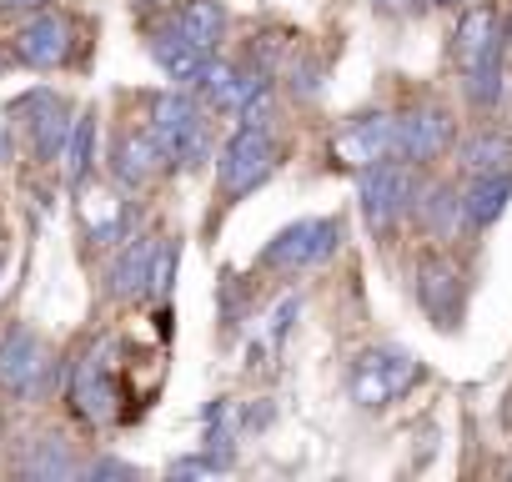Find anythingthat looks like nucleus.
<instances>
[{
  "mask_svg": "<svg viewBox=\"0 0 512 482\" xmlns=\"http://www.w3.org/2000/svg\"><path fill=\"white\" fill-rule=\"evenodd\" d=\"M272 166H277V146H272L267 126H241L216 161V181L226 196H246L272 176Z\"/></svg>",
  "mask_w": 512,
  "mask_h": 482,
  "instance_id": "20e7f679",
  "label": "nucleus"
},
{
  "mask_svg": "<svg viewBox=\"0 0 512 482\" xmlns=\"http://www.w3.org/2000/svg\"><path fill=\"white\" fill-rule=\"evenodd\" d=\"M46 377H51V352L46 342L31 332V327H11L0 337V387L11 397L31 402L46 392Z\"/></svg>",
  "mask_w": 512,
  "mask_h": 482,
  "instance_id": "39448f33",
  "label": "nucleus"
},
{
  "mask_svg": "<svg viewBox=\"0 0 512 482\" xmlns=\"http://www.w3.org/2000/svg\"><path fill=\"white\" fill-rule=\"evenodd\" d=\"M437 6H462V0H437Z\"/></svg>",
  "mask_w": 512,
  "mask_h": 482,
  "instance_id": "b1692460",
  "label": "nucleus"
},
{
  "mask_svg": "<svg viewBox=\"0 0 512 482\" xmlns=\"http://www.w3.org/2000/svg\"><path fill=\"white\" fill-rule=\"evenodd\" d=\"M462 161L477 171V176H492V171H512V141L507 136H497V131H487V136H477L467 151H462Z\"/></svg>",
  "mask_w": 512,
  "mask_h": 482,
  "instance_id": "aec40b11",
  "label": "nucleus"
},
{
  "mask_svg": "<svg viewBox=\"0 0 512 482\" xmlns=\"http://www.w3.org/2000/svg\"><path fill=\"white\" fill-rule=\"evenodd\" d=\"M16 61L31 71H56L71 61V21L51 16L46 6L16 31Z\"/></svg>",
  "mask_w": 512,
  "mask_h": 482,
  "instance_id": "6e6552de",
  "label": "nucleus"
},
{
  "mask_svg": "<svg viewBox=\"0 0 512 482\" xmlns=\"http://www.w3.org/2000/svg\"><path fill=\"white\" fill-rule=\"evenodd\" d=\"M151 6H166V0H151Z\"/></svg>",
  "mask_w": 512,
  "mask_h": 482,
  "instance_id": "393cba45",
  "label": "nucleus"
},
{
  "mask_svg": "<svg viewBox=\"0 0 512 482\" xmlns=\"http://www.w3.org/2000/svg\"><path fill=\"white\" fill-rule=\"evenodd\" d=\"M21 111L31 116L26 126H31V146H36V156L41 161H56L61 156V141H66V106L51 96V91H36V96H26L21 101Z\"/></svg>",
  "mask_w": 512,
  "mask_h": 482,
  "instance_id": "f8f14e48",
  "label": "nucleus"
},
{
  "mask_svg": "<svg viewBox=\"0 0 512 482\" xmlns=\"http://www.w3.org/2000/svg\"><path fill=\"white\" fill-rule=\"evenodd\" d=\"M161 151H156V141H151V131H126L121 141H116V151H111V176L121 181V186H146L156 171H161Z\"/></svg>",
  "mask_w": 512,
  "mask_h": 482,
  "instance_id": "ddd939ff",
  "label": "nucleus"
},
{
  "mask_svg": "<svg viewBox=\"0 0 512 482\" xmlns=\"http://www.w3.org/2000/svg\"><path fill=\"white\" fill-rule=\"evenodd\" d=\"M417 382V362L407 352H367L352 372V397L362 407H387Z\"/></svg>",
  "mask_w": 512,
  "mask_h": 482,
  "instance_id": "0eeeda50",
  "label": "nucleus"
},
{
  "mask_svg": "<svg viewBox=\"0 0 512 482\" xmlns=\"http://www.w3.org/2000/svg\"><path fill=\"white\" fill-rule=\"evenodd\" d=\"M91 146H96V116L81 111V116L66 126V141H61V156H56V161H66V181H71V186L86 181V171H91Z\"/></svg>",
  "mask_w": 512,
  "mask_h": 482,
  "instance_id": "a211bd4d",
  "label": "nucleus"
},
{
  "mask_svg": "<svg viewBox=\"0 0 512 482\" xmlns=\"http://www.w3.org/2000/svg\"><path fill=\"white\" fill-rule=\"evenodd\" d=\"M447 136H452V121L437 106H422V111H412V116L397 121V156L412 161V166H422V161H432L447 146Z\"/></svg>",
  "mask_w": 512,
  "mask_h": 482,
  "instance_id": "9b49d317",
  "label": "nucleus"
},
{
  "mask_svg": "<svg viewBox=\"0 0 512 482\" xmlns=\"http://www.w3.org/2000/svg\"><path fill=\"white\" fill-rule=\"evenodd\" d=\"M457 66L467 76V96L477 106H492L502 81H497V56H502V16L487 6H472L457 26Z\"/></svg>",
  "mask_w": 512,
  "mask_h": 482,
  "instance_id": "f257e3e1",
  "label": "nucleus"
},
{
  "mask_svg": "<svg viewBox=\"0 0 512 482\" xmlns=\"http://www.w3.org/2000/svg\"><path fill=\"white\" fill-rule=\"evenodd\" d=\"M71 407L86 417V422H111L116 417V387L106 377V362L101 352L81 357L76 372H71Z\"/></svg>",
  "mask_w": 512,
  "mask_h": 482,
  "instance_id": "9d476101",
  "label": "nucleus"
},
{
  "mask_svg": "<svg viewBox=\"0 0 512 482\" xmlns=\"http://www.w3.org/2000/svg\"><path fill=\"white\" fill-rule=\"evenodd\" d=\"M0 6H6V11H41L46 0H0Z\"/></svg>",
  "mask_w": 512,
  "mask_h": 482,
  "instance_id": "5701e85b",
  "label": "nucleus"
},
{
  "mask_svg": "<svg viewBox=\"0 0 512 482\" xmlns=\"http://www.w3.org/2000/svg\"><path fill=\"white\" fill-rule=\"evenodd\" d=\"M221 26H226V16H221L216 0H186L171 31H176V36H186L196 51H211V46L221 41Z\"/></svg>",
  "mask_w": 512,
  "mask_h": 482,
  "instance_id": "dca6fc26",
  "label": "nucleus"
},
{
  "mask_svg": "<svg viewBox=\"0 0 512 482\" xmlns=\"http://www.w3.org/2000/svg\"><path fill=\"white\" fill-rule=\"evenodd\" d=\"M337 241H342V226L332 216H312V221H297L287 226L272 247H267V267H282V272H302L312 262H327L337 252Z\"/></svg>",
  "mask_w": 512,
  "mask_h": 482,
  "instance_id": "423d86ee",
  "label": "nucleus"
},
{
  "mask_svg": "<svg viewBox=\"0 0 512 482\" xmlns=\"http://www.w3.org/2000/svg\"><path fill=\"white\" fill-rule=\"evenodd\" d=\"M21 472H31V477H71V472H76V462L66 457L61 437H46V442H41V452H31V457L21 462Z\"/></svg>",
  "mask_w": 512,
  "mask_h": 482,
  "instance_id": "412c9836",
  "label": "nucleus"
},
{
  "mask_svg": "<svg viewBox=\"0 0 512 482\" xmlns=\"http://www.w3.org/2000/svg\"><path fill=\"white\" fill-rule=\"evenodd\" d=\"M151 141L166 161L176 166H196L206 156V121H201V106L181 91H166L156 96L151 106Z\"/></svg>",
  "mask_w": 512,
  "mask_h": 482,
  "instance_id": "f03ea898",
  "label": "nucleus"
},
{
  "mask_svg": "<svg viewBox=\"0 0 512 482\" xmlns=\"http://www.w3.org/2000/svg\"><path fill=\"white\" fill-rule=\"evenodd\" d=\"M86 226H91V241L96 247H111V241L126 231V211H121V201H111V196H86Z\"/></svg>",
  "mask_w": 512,
  "mask_h": 482,
  "instance_id": "6ab92c4d",
  "label": "nucleus"
},
{
  "mask_svg": "<svg viewBox=\"0 0 512 482\" xmlns=\"http://www.w3.org/2000/svg\"><path fill=\"white\" fill-rule=\"evenodd\" d=\"M151 56H156V66L171 76V81H196L201 76V66H206V51H196L186 36H176V31H161L156 41H151Z\"/></svg>",
  "mask_w": 512,
  "mask_h": 482,
  "instance_id": "f3484780",
  "label": "nucleus"
},
{
  "mask_svg": "<svg viewBox=\"0 0 512 482\" xmlns=\"http://www.w3.org/2000/svg\"><path fill=\"white\" fill-rule=\"evenodd\" d=\"M171 272H176V247H171V241H156V247H151V267H146V292L166 297L171 292Z\"/></svg>",
  "mask_w": 512,
  "mask_h": 482,
  "instance_id": "4be33fe9",
  "label": "nucleus"
},
{
  "mask_svg": "<svg viewBox=\"0 0 512 482\" xmlns=\"http://www.w3.org/2000/svg\"><path fill=\"white\" fill-rule=\"evenodd\" d=\"M151 247L156 241H131V247L111 262V272H106V282H111V297L116 302H131V297H141L146 292V267H151Z\"/></svg>",
  "mask_w": 512,
  "mask_h": 482,
  "instance_id": "4468645a",
  "label": "nucleus"
},
{
  "mask_svg": "<svg viewBox=\"0 0 512 482\" xmlns=\"http://www.w3.org/2000/svg\"><path fill=\"white\" fill-rule=\"evenodd\" d=\"M332 151H337L352 171L377 166V161H392V156H397V121H392V116H367V121L347 126V131L332 141Z\"/></svg>",
  "mask_w": 512,
  "mask_h": 482,
  "instance_id": "1a4fd4ad",
  "label": "nucleus"
},
{
  "mask_svg": "<svg viewBox=\"0 0 512 482\" xmlns=\"http://www.w3.org/2000/svg\"><path fill=\"white\" fill-rule=\"evenodd\" d=\"M507 196H512V171H492V176H477V186L462 196V216L472 221V226H492L497 216H502V206H507Z\"/></svg>",
  "mask_w": 512,
  "mask_h": 482,
  "instance_id": "2eb2a0df",
  "label": "nucleus"
},
{
  "mask_svg": "<svg viewBox=\"0 0 512 482\" xmlns=\"http://www.w3.org/2000/svg\"><path fill=\"white\" fill-rule=\"evenodd\" d=\"M362 211H367V226L372 231H387L397 216H407L417 206V166L392 156V161H377V166H362Z\"/></svg>",
  "mask_w": 512,
  "mask_h": 482,
  "instance_id": "7ed1b4c3",
  "label": "nucleus"
}]
</instances>
